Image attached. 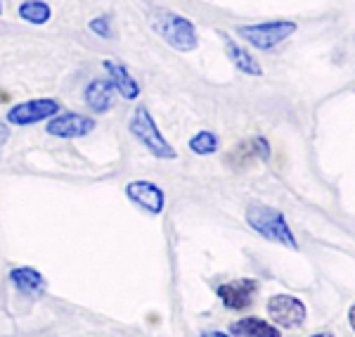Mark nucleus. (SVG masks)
Instances as JSON below:
<instances>
[{"label": "nucleus", "instance_id": "1", "mask_svg": "<svg viewBox=\"0 0 355 337\" xmlns=\"http://www.w3.org/2000/svg\"><path fill=\"white\" fill-rule=\"evenodd\" d=\"M246 221L254 228L256 233H261L263 238L272 240L277 245H284L289 249H299V243H296L294 233L287 224V219L282 216V211L266 207V204H251L246 209Z\"/></svg>", "mask_w": 355, "mask_h": 337}, {"label": "nucleus", "instance_id": "2", "mask_svg": "<svg viewBox=\"0 0 355 337\" xmlns=\"http://www.w3.org/2000/svg\"><path fill=\"white\" fill-rule=\"evenodd\" d=\"M152 28L164 38L171 48L180 53H190L197 48V33L190 19L168 13V10H152Z\"/></svg>", "mask_w": 355, "mask_h": 337}, {"label": "nucleus", "instance_id": "3", "mask_svg": "<svg viewBox=\"0 0 355 337\" xmlns=\"http://www.w3.org/2000/svg\"><path fill=\"white\" fill-rule=\"evenodd\" d=\"M130 133H133L135 138L140 140L154 157H159V159H175L178 157V152L164 140V135L159 133L152 114L147 112L145 107L135 110L133 119H130Z\"/></svg>", "mask_w": 355, "mask_h": 337}, {"label": "nucleus", "instance_id": "4", "mask_svg": "<svg viewBox=\"0 0 355 337\" xmlns=\"http://www.w3.org/2000/svg\"><path fill=\"white\" fill-rule=\"evenodd\" d=\"M294 31H296V24L294 22H287V19L263 22V24H251V26L237 28V33L244 38V41H249L254 48H261V50L275 48V45L282 43L284 38H289Z\"/></svg>", "mask_w": 355, "mask_h": 337}, {"label": "nucleus", "instance_id": "5", "mask_svg": "<svg viewBox=\"0 0 355 337\" xmlns=\"http://www.w3.org/2000/svg\"><path fill=\"white\" fill-rule=\"evenodd\" d=\"M268 313H270L272 323L279 328H301L306 321V306L301 299L291 295H275L268 302Z\"/></svg>", "mask_w": 355, "mask_h": 337}, {"label": "nucleus", "instance_id": "6", "mask_svg": "<svg viewBox=\"0 0 355 337\" xmlns=\"http://www.w3.org/2000/svg\"><path fill=\"white\" fill-rule=\"evenodd\" d=\"M261 290V283L254 281V278H239V281H230L218 285V297L220 302L227 306V309H246L251 306V302L256 299Z\"/></svg>", "mask_w": 355, "mask_h": 337}, {"label": "nucleus", "instance_id": "7", "mask_svg": "<svg viewBox=\"0 0 355 337\" xmlns=\"http://www.w3.org/2000/svg\"><path fill=\"white\" fill-rule=\"evenodd\" d=\"M270 157V145H268L266 138H251V140H244L239 142V145H234L230 152H227L225 157V164L234 171L239 169H249L251 164H256L261 159V162H266V159Z\"/></svg>", "mask_w": 355, "mask_h": 337}, {"label": "nucleus", "instance_id": "8", "mask_svg": "<svg viewBox=\"0 0 355 337\" xmlns=\"http://www.w3.org/2000/svg\"><path fill=\"white\" fill-rule=\"evenodd\" d=\"M60 112V102L57 100H31V102H21L10 110L8 119L15 126H26V124H36L43 119L53 117Z\"/></svg>", "mask_w": 355, "mask_h": 337}, {"label": "nucleus", "instance_id": "9", "mask_svg": "<svg viewBox=\"0 0 355 337\" xmlns=\"http://www.w3.org/2000/svg\"><path fill=\"white\" fill-rule=\"evenodd\" d=\"M95 129V122L90 117H83V114L69 112V114H60L53 122L48 124V133L57 135V138H81V135H88L90 131Z\"/></svg>", "mask_w": 355, "mask_h": 337}, {"label": "nucleus", "instance_id": "10", "mask_svg": "<svg viewBox=\"0 0 355 337\" xmlns=\"http://www.w3.org/2000/svg\"><path fill=\"white\" fill-rule=\"evenodd\" d=\"M125 195L133 199L135 204H140L142 209L152 211V214H162L164 211V190L159 186H154L150 181H133L125 188Z\"/></svg>", "mask_w": 355, "mask_h": 337}, {"label": "nucleus", "instance_id": "11", "mask_svg": "<svg viewBox=\"0 0 355 337\" xmlns=\"http://www.w3.org/2000/svg\"><path fill=\"white\" fill-rule=\"evenodd\" d=\"M10 281H12V285L21 295H31V297L43 295L45 288H48L41 273H38L36 268H28V266L12 268V271H10Z\"/></svg>", "mask_w": 355, "mask_h": 337}, {"label": "nucleus", "instance_id": "12", "mask_svg": "<svg viewBox=\"0 0 355 337\" xmlns=\"http://www.w3.org/2000/svg\"><path fill=\"white\" fill-rule=\"evenodd\" d=\"M230 337H282L277 325H270L261 318H242L230 323Z\"/></svg>", "mask_w": 355, "mask_h": 337}, {"label": "nucleus", "instance_id": "13", "mask_svg": "<svg viewBox=\"0 0 355 337\" xmlns=\"http://www.w3.org/2000/svg\"><path fill=\"white\" fill-rule=\"evenodd\" d=\"M105 69L110 72V76H112V85L119 90V93L123 95L125 100H135L137 95H140V85L135 83V79L130 76L125 67L116 65V62H112V60H107V62H105Z\"/></svg>", "mask_w": 355, "mask_h": 337}, {"label": "nucleus", "instance_id": "14", "mask_svg": "<svg viewBox=\"0 0 355 337\" xmlns=\"http://www.w3.org/2000/svg\"><path fill=\"white\" fill-rule=\"evenodd\" d=\"M112 88L114 85L105 79H95L85 90V102L93 112H107L112 107Z\"/></svg>", "mask_w": 355, "mask_h": 337}, {"label": "nucleus", "instance_id": "15", "mask_svg": "<svg viewBox=\"0 0 355 337\" xmlns=\"http://www.w3.org/2000/svg\"><path fill=\"white\" fill-rule=\"evenodd\" d=\"M227 55H230V60H232V65L237 67L239 72H244V74H251V76H261L263 69H261V65L254 60L249 53H246L244 48H239L237 43H232V41H227Z\"/></svg>", "mask_w": 355, "mask_h": 337}, {"label": "nucleus", "instance_id": "16", "mask_svg": "<svg viewBox=\"0 0 355 337\" xmlns=\"http://www.w3.org/2000/svg\"><path fill=\"white\" fill-rule=\"evenodd\" d=\"M19 17L31 24H45L50 19V5L43 0H26L19 5Z\"/></svg>", "mask_w": 355, "mask_h": 337}, {"label": "nucleus", "instance_id": "17", "mask_svg": "<svg viewBox=\"0 0 355 337\" xmlns=\"http://www.w3.org/2000/svg\"><path fill=\"white\" fill-rule=\"evenodd\" d=\"M216 147H218V140H216V135L211 131H202L190 140V150L194 155H214Z\"/></svg>", "mask_w": 355, "mask_h": 337}, {"label": "nucleus", "instance_id": "18", "mask_svg": "<svg viewBox=\"0 0 355 337\" xmlns=\"http://www.w3.org/2000/svg\"><path fill=\"white\" fill-rule=\"evenodd\" d=\"M90 28H93L95 33H100L102 38L112 36V28H110V17H97V19L90 22Z\"/></svg>", "mask_w": 355, "mask_h": 337}, {"label": "nucleus", "instance_id": "19", "mask_svg": "<svg viewBox=\"0 0 355 337\" xmlns=\"http://www.w3.org/2000/svg\"><path fill=\"white\" fill-rule=\"evenodd\" d=\"M8 135H10L8 126H5V124H0V150H3V145L8 142Z\"/></svg>", "mask_w": 355, "mask_h": 337}, {"label": "nucleus", "instance_id": "20", "mask_svg": "<svg viewBox=\"0 0 355 337\" xmlns=\"http://www.w3.org/2000/svg\"><path fill=\"white\" fill-rule=\"evenodd\" d=\"M202 337H230V335L220 333V330H209V333H202Z\"/></svg>", "mask_w": 355, "mask_h": 337}, {"label": "nucleus", "instance_id": "21", "mask_svg": "<svg viewBox=\"0 0 355 337\" xmlns=\"http://www.w3.org/2000/svg\"><path fill=\"white\" fill-rule=\"evenodd\" d=\"M311 337H334L331 333H318V335H311Z\"/></svg>", "mask_w": 355, "mask_h": 337}]
</instances>
